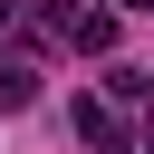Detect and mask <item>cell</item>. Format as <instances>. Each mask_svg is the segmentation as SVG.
Instances as JSON below:
<instances>
[{
    "label": "cell",
    "mask_w": 154,
    "mask_h": 154,
    "mask_svg": "<svg viewBox=\"0 0 154 154\" xmlns=\"http://www.w3.org/2000/svg\"><path fill=\"white\" fill-rule=\"evenodd\" d=\"M77 135H87L96 154H125V125H116V106H106V96H77Z\"/></svg>",
    "instance_id": "6da1fadb"
},
{
    "label": "cell",
    "mask_w": 154,
    "mask_h": 154,
    "mask_svg": "<svg viewBox=\"0 0 154 154\" xmlns=\"http://www.w3.org/2000/svg\"><path fill=\"white\" fill-rule=\"evenodd\" d=\"M29 96H38V77H29V67H19V58H0V116H19V106H29Z\"/></svg>",
    "instance_id": "7a4b0ae2"
},
{
    "label": "cell",
    "mask_w": 154,
    "mask_h": 154,
    "mask_svg": "<svg viewBox=\"0 0 154 154\" xmlns=\"http://www.w3.org/2000/svg\"><path fill=\"white\" fill-rule=\"evenodd\" d=\"M10 19H19V0H0V29H10Z\"/></svg>",
    "instance_id": "3957f363"
},
{
    "label": "cell",
    "mask_w": 154,
    "mask_h": 154,
    "mask_svg": "<svg viewBox=\"0 0 154 154\" xmlns=\"http://www.w3.org/2000/svg\"><path fill=\"white\" fill-rule=\"evenodd\" d=\"M116 10H154V0H116Z\"/></svg>",
    "instance_id": "277c9868"
}]
</instances>
